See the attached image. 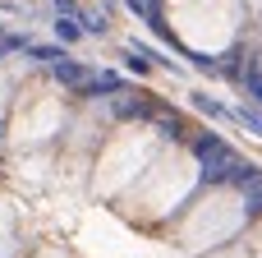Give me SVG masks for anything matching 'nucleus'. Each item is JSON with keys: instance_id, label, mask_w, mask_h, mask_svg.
<instances>
[{"instance_id": "nucleus-11", "label": "nucleus", "mask_w": 262, "mask_h": 258, "mask_svg": "<svg viewBox=\"0 0 262 258\" xmlns=\"http://www.w3.org/2000/svg\"><path fill=\"white\" fill-rule=\"evenodd\" d=\"M244 92H249V102L262 111V65H249L244 69Z\"/></svg>"}, {"instance_id": "nucleus-7", "label": "nucleus", "mask_w": 262, "mask_h": 258, "mask_svg": "<svg viewBox=\"0 0 262 258\" xmlns=\"http://www.w3.org/2000/svg\"><path fill=\"white\" fill-rule=\"evenodd\" d=\"M64 55H69L64 46H46V42H32V46H28V60H37V65H46V69H51V65H60Z\"/></svg>"}, {"instance_id": "nucleus-12", "label": "nucleus", "mask_w": 262, "mask_h": 258, "mask_svg": "<svg viewBox=\"0 0 262 258\" xmlns=\"http://www.w3.org/2000/svg\"><path fill=\"white\" fill-rule=\"evenodd\" d=\"M239 194H244V212H249V217H262V175L253 185H244Z\"/></svg>"}, {"instance_id": "nucleus-17", "label": "nucleus", "mask_w": 262, "mask_h": 258, "mask_svg": "<svg viewBox=\"0 0 262 258\" xmlns=\"http://www.w3.org/2000/svg\"><path fill=\"white\" fill-rule=\"evenodd\" d=\"M0 5H5V0H0Z\"/></svg>"}, {"instance_id": "nucleus-3", "label": "nucleus", "mask_w": 262, "mask_h": 258, "mask_svg": "<svg viewBox=\"0 0 262 258\" xmlns=\"http://www.w3.org/2000/svg\"><path fill=\"white\" fill-rule=\"evenodd\" d=\"M51 78H55L60 88H69V92H83V83L92 78V65H83V60L64 55L60 65H51Z\"/></svg>"}, {"instance_id": "nucleus-1", "label": "nucleus", "mask_w": 262, "mask_h": 258, "mask_svg": "<svg viewBox=\"0 0 262 258\" xmlns=\"http://www.w3.org/2000/svg\"><path fill=\"white\" fill-rule=\"evenodd\" d=\"M189 152H193L198 166H212V162H221V157L235 152V148H230V138H221V134H212V129H198V134L189 138Z\"/></svg>"}, {"instance_id": "nucleus-5", "label": "nucleus", "mask_w": 262, "mask_h": 258, "mask_svg": "<svg viewBox=\"0 0 262 258\" xmlns=\"http://www.w3.org/2000/svg\"><path fill=\"white\" fill-rule=\"evenodd\" d=\"M152 125L161 129V138H166V143H180V138H189V125H184V120H180L170 106H161V115H157Z\"/></svg>"}, {"instance_id": "nucleus-16", "label": "nucleus", "mask_w": 262, "mask_h": 258, "mask_svg": "<svg viewBox=\"0 0 262 258\" xmlns=\"http://www.w3.org/2000/svg\"><path fill=\"white\" fill-rule=\"evenodd\" d=\"M0 37H5V28H0Z\"/></svg>"}, {"instance_id": "nucleus-6", "label": "nucleus", "mask_w": 262, "mask_h": 258, "mask_svg": "<svg viewBox=\"0 0 262 258\" xmlns=\"http://www.w3.org/2000/svg\"><path fill=\"white\" fill-rule=\"evenodd\" d=\"M124 5H129L138 18H147V28H152V32L170 37V32H166V18H161V0H124Z\"/></svg>"}, {"instance_id": "nucleus-14", "label": "nucleus", "mask_w": 262, "mask_h": 258, "mask_svg": "<svg viewBox=\"0 0 262 258\" xmlns=\"http://www.w3.org/2000/svg\"><path fill=\"white\" fill-rule=\"evenodd\" d=\"M51 9H55V18H78V14H83L78 0H51Z\"/></svg>"}, {"instance_id": "nucleus-2", "label": "nucleus", "mask_w": 262, "mask_h": 258, "mask_svg": "<svg viewBox=\"0 0 262 258\" xmlns=\"http://www.w3.org/2000/svg\"><path fill=\"white\" fill-rule=\"evenodd\" d=\"M120 92H129V83H124L120 69H92V78L83 83L78 97H120Z\"/></svg>"}, {"instance_id": "nucleus-15", "label": "nucleus", "mask_w": 262, "mask_h": 258, "mask_svg": "<svg viewBox=\"0 0 262 258\" xmlns=\"http://www.w3.org/2000/svg\"><path fill=\"white\" fill-rule=\"evenodd\" d=\"M124 65H129V74H147V69H152V65H147L138 51H124Z\"/></svg>"}, {"instance_id": "nucleus-13", "label": "nucleus", "mask_w": 262, "mask_h": 258, "mask_svg": "<svg viewBox=\"0 0 262 258\" xmlns=\"http://www.w3.org/2000/svg\"><path fill=\"white\" fill-rule=\"evenodd\" d=\"M28 46H32V42H28L23 32H5V37H0V55H14V51H28Z\"/></svg>"}, {"instance_id": "nucleus-9", "label": "nucleus", "mask_w": 262, "mask_h": 258, "mask_svg": "<svg viewBox=\"0 0 262 258\" xmlns=\"http://www.w3.org/2000/svg\"><path fill=\"white\" fill-rule=\"evenodd\" d=\"M55 37H60V46H74V42H83L88 32H83L78 18H55Z\"/></svg>"}, {"instance_id": "nucleus-8", "label": "nucleus", "mask_w": 262, "mask_h": 258, "mask_svg": "<svg viewBox=\"0 0 262 258\" xmlns=\"http://www.w3.org/2000/svg\"><path fill=\"white\" fill-rule=\"evenodd\" d=\"M235 125H244L253 138H262V111L253 102H244V106H235Z\"/></svg>"}, {"instance_id": "nucleus-10", "label": "nucleus", "mask_w": 262, "mask_h": 258, "mask_svg": "<svg viewBox=\"0 0 262 258\" xmlns=\"http://www.w3.org/2000/svg\"><path fill=\"white\" fill-rule=\"evenodd\" d=\"M78 23H83V32H88V37H106V32H111V14H88V9H83V14H78Z\"/></svg>"}, {"instance_id": "nucleus-4", "label": "nucleus", "mask_w": 262, "mask_h": 258, "mask_svg": "<svg viewBox=\"0 0 262 258\" xmlns=\"http://www.w3.org/2000/svg\"><path fill=\"white\" fill-rule=\"evenodd\" d=\"M189 106H193V111H203L207 120H230V125H235V106H230V102H216V97H212V92H203V88H198V92H189Z\"/></svg>"}]
</instances>
